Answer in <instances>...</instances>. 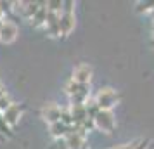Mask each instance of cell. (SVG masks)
I'll return each instance as SVG.
<instances>
[{"instance_id":"6da1fadb","label":"cell","mask_w":154,"mask_h":149,"mask_svg":"<svg viewBox=\"0 0 154 149\" xmlns=\"http://www.w3.org/2000/svg\"><path fill=\"white\" fill-rule=\"evenodd\" d=\"M95 104L99 106V109H104V111H112V107L119 102V94L111 88V87H104L95 94Z\"/></svg>"},{"instance_id":"7a4b0ae2","label":"cell","mask_w":154,"mask_h":149,"mask_svg":"<svg viewBox=\"0 0 154 149\" xmlns=\"http://www.w3.org/2000/svg\"><path fill=\"white\" fill-rule=\"evenodd\" d=\"M73 2H63V12L59 16V31L61 36H68L75 29V12Z\"/></svg>"},{"instance_id":"3957f363","label":"cell","mask_w":154,"mask_h":149,"mask_svg":"<svg viewBox=\"0 0 154 149\" xmlns=\"http://www.w3.org/2000/svg\"><path fill=\"white\" fill-rule=\"evenodd\" d=\"M94 128H97L104 134H112V130L116 128V120H114V114L112 111H104L100 109L95 118H94Z\"/></svg>"},{"instance_id":"277c9868","label":"cell","mask_w":154,"mask_h":149,"mask_svg":"<svg viewBox=\"0 0 154 149\" xmlns=\"http://www.w3.org/2000/svg\"><path fill=\"white\" fill-rule=\"evenodd\" d=\"M92 76H94V70H92V66L90 64H87V63H82V64H78L76 68L73 70V76H71V80L76 82V83H82V85H90Z\"/></svg>"},{"instance_id":"5b68a950","label":"cell","mask_w":154,"mask_h":149,"mask_svg":"<svg viewBox=\"0 0 154 149\" xmlns=\"http://www.w3.org/2000/svg\"><path fill=\"white\" fill-rule=\"evenodd\" d=\"M23 109H24L23 106L12 102V104L2 113V120L5 121V125H7L9 128H12V127L17 125V121H19V118H21V114H23Z\"/></svg>"},{"instance_id":"8992f818","label":"cell","mask_w":154,"mask_h":149,"mask_svg":"<svg viewBox=\"0 0 154 149\" xmlns=\"http://www.w3.org/2000/svg\"><path fill=\"white\" fill-rule=\"evenodd\" d=\"M17 33H19V29L16 26V23H12L11 19H4L2 28H0V42H4V43L14 42Z\"/></svg>"},{"instance_id":"52a82bcc","label":"cell","mask_w":154,"mask_h":149,"mask_svg":"<svg viewBox=\"0 0 154 149\" xmlns=\"http://www.w3.org/2000/svg\"><path fill=\"white\" fill-rule=\"evenodd\" d=\"M61 113H63V107H59L57 104L54 102H49V104H45L42 109V118L49 125L52 123H56V121H61Z\"/></svg>"},{"instance_id":"ba28073f","label":"cell","mask_w":154,"mask_h":149,"mask_svg":"<svg viewBox=\"0 0 154 149\" xmlns=\"http://www.w3.org/2000/svg\"><path fill=\"white\" fill-rule=\"evenodd\" d=\"M59 16H61V14L47 12L45 29H47V33H49V35H52V36H61V31H59Z\"/></svg>"},{"instance_id":"9c48e42d","label":"cell","mask_w":154,"mask_h":149,"mask_svg":"<svg viewBox=\"0 0 154 149\" xmlns=\"http://www.w3.org/2000/svg\"><path fill=\"white\" fill-rule=\"evenodd\" d=\"M45 21H47V7H45V2H42V7L38 9V12L31 17L29 23H31V26L40 28V26H45Z\"/></svg>"},{"instance_id":"30bf717a","label":"cell","mask_w":154,"mask_h":149,"mask_svg":"<svg viewBox=\"0 0 154 149\" xmlns=\"http://www.w3.org/2000/svg\"><path fill=\"white\" fill-rule=\"evenodd\" d=\"M68 132H69V127H66V125L61 123V121H56V123L50 125V134L54 135L56 139H63V137H66Z\"/></svg>"},{"instance_id":"8fae6325","label":"cell","mask_w":154,"mask_h":149,"mask_svg":"<svg viewBox=\"0 0 154 149\" xmlns=\"http://www.w3.org/2000/svg\"><path fill=\"white\" fill-rule=\"evenodd\" d=\"M87 88H88V85H82V83L73 82V80H69V82L66 83V87H64V90H66V94H68L69 97H73V95L78 94V92H83V90H87Z\"/></svg>"},{"instance_id":"7c38bea8","label":"cell","mask_w":154,"mask_h":149,"mask_svg":"<svg viewBox=\"0 0 154 149\" xmlns=\"http://www.w3.org/2000/svg\"><path fill=\"white\" fill-rule=\"evenodd\" d=\"M47 12H54V14H61L63 12V0H50L45 2Z\"/></svg>"},{"instance_id":"4fadbf2b","label":"cell","mask_w":154,"mask_h":149,"mask_svg":"<svg viewBox=\"0 0 154 149\" xmlns=\"http://www.w3.org/2000/svg\"><path fill=\"white\" fill-rule=\"evenodd\" d=\"M154 7V0H146V2H137V7L135 11L139 14H144V12H151Z\"/></svg>"},{"instance_id":"5bb4252c","label":"cell","mask_w":154,"mask_h":149,"mask_svg":"<svg viewBox=\"0 0 154 149\" xmlns=\"http://www.w3.org/2000/svg\"><path fill=\"white\" fill-rule=\"evenodd\" d=\"M61 123H64L66 127H73V118H71V113L69 109H63V113H61Z\"/></svg>"},{"instance_id":"9a60e30c","label":"cell","mask_w":154,"mask_h":149,"mask_svg":"<svg viewBox=\"0 0 154 149\" xmlns=\"http://www.w3.org/2000/svg\"><path fill=\"white\" fill-rule=\"evenodd\" d=\"M50 149H69V146H68V142H66V139H54V142H52V147Z\"/></svg>"},{"instance_id":"2e32d148","label":"cell","mask_w":154,"mask_h":149,"mask_svg":"<svg viewBox=\"0 0 154 149\" xmlns=\"http://www.w3.org/2000/svg\"><path fill=\"white\" fill-rule=\"evenodd\" d=\"M0 11L4 16L9 14L11 11H14V2H0Z\"/></svg>"},{"instance_id":"e0dca14e","label":"cell","mask_w":154,"mask_h":149,"mask_svg":"<svg viewBox=\"0 0 154 149\" xmlns=\"http://www.w3.org/2000/svg\"><path fill=\"white\" fill-rule=\"evenodd\" d=\"M137 142H130V144H123V146H116V147H111V149H135V146H137Z\"/></svg>"},{"instance_id":"ac0fdd59","label":"cell","mask_w":154,"mask_h":149,"mask_svg":"<svg viewBox=\"0 0 154 149\" xmlns=\"http://www.w3.org/2000/svg\"><path fill=\"white\" fill-rule=\"evenodd\" d=\"M149 144H151L149 141H139L137 142V146H135V149H147L149 147Z\"/></svg>"},{"instance_id":"d6986e66","label":"cell","mask_w":154,"mask_h":149,"mask_svg":"<svg viewBox=\"0 0 154 149\" xmlns=\"http://www.w3.org/2000/svg\"><path fill=\"white\" fill-rule=\"evenodd\" d=\"M151 16H152V19H154V7H152V11H151Z\"/></svg>"},{"instance_id":"ffe728a7","label":"cell","mask_w":154,"mask_h":149,"mask_svg":"<svg viewBox=\"0 0 154 149\" xmlns=\"http://www.w3.org/2000/svg\"><path fill=\"white\" fill-rule=\"evenodd\" d=\"M2 139H4V135H2V134H0V141H2Z\"/></svg>"},{"instance_id":"44dd1931","label":"cell","mask_w":154,"mask_h":149,"mask_svg":"<svg viewBox=\"0 0 154 149\" xmlns=\"http://www.w3.org/2000/svg\"><path fill=\"white\" fill-rule=\"evenodd\" d=\"M152 36H154V24H152Z\"/></svg>"},{"instance_id":"7402d4cb","label":"cell","mask_w":154,"mask_h":149,"mask_svg":"<svg viewBox=\"0 0 154 149\" xmlns=\"http://www.w3.org/2000/svg\"><path fill=\"white\" fill-rule=\"evenodd\" d=\"M147 149H152V146H149V147H147Z\"/></svg>"}]
</instances>
